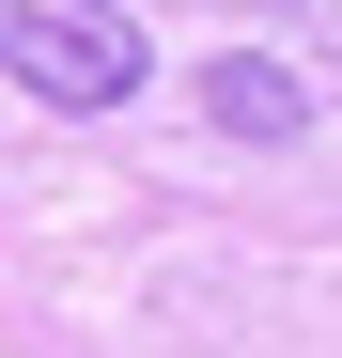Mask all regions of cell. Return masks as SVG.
<instances>
[{"mask_svg": "<svg viewBox=\"0 0 342 358\" xmlns=\"http://www.w3.org/2000/svg\"><path fill=\"white\" fill-rule=\"evenodd\" d=\"M0 47H16V94L31 109H125L156 78L125 0H0Z\"/></svg>", "mask_w": 342, "mask_h": 358, "instance_id": "cell-1", "label": "cell"}, {"mask_svg": "<svg viewBox=\"0 0 342 358\" xmlns=\"http://www.w3.org/2000/svg\"><path fill=\"white\" fill-rule=\"evenodd\" d=\"M202 125H234V141H296V125H311V78H280L265 47H218V63H202Z\"/></svg>", "mask_w": 342, "mask_h": 358, "instance_id": "cell-2", "label": "cell"}, {"mask_svg": "<svg viewBox=\"0 0 342 358\" xmlns=\"http://www.w3.org/2000/svg\"><path fill=\"white\" fill-rule=\"evenodd\" d=\"M202 16H280V31H311L327 63H342V0H202Z\"/></svg>", "mask_w": 342, "mask_h": 358, "instance_id": "cell-3", "label": "cell"}]
</instances>
